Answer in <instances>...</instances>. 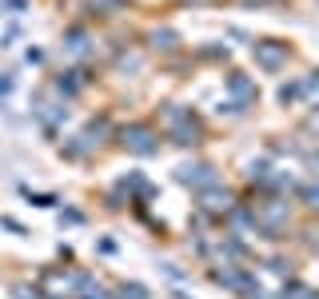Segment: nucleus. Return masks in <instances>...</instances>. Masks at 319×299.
I'll use <instances>...</instances> for the list:
<instances>
[{
  "label": "nucleus",
  "instance_id": "1",
  "mask_svg": "<svg viewBox=\"0 0 319 299\" xmlns=\"http://www.w3.org/2000/svg\"><path fill=\"white\" fill-rule=\"evenodd\" d=\"M132 148H136V152H152V144H148V132H144V128H132Z\"/></svg>",
  "mask_w": 319,
  "mask_h": 299
},
{
  "label": "nucleus",
  "instance_id": "2",
  "mask_svg": "<svg viewBox=\"0 0 319 299\" xmlns=\"http://www.w3.org/2000/svg\"><path fill=\"white\" fill-rule=\"evenodd\" d=\"M307 199H311V203H319V188H311V192H307Z\"/></svg>",
  "mask_w": 319,
  "mask_h": 299
}]
</instances>
